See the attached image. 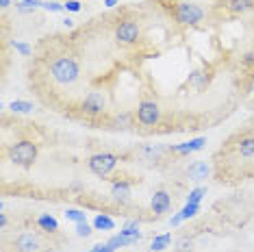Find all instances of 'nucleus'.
Here are the masks:
<instances>
[{
	"mask_svg": "<svg viewBox=\"0 0 254 252\" xmlns=\"http://www.w3.org/2000/svg\"><path fill=\"white\" fill-rule=\"evenodd\" d=\"M50 74L59 85H72L80 74V65L72 55H59L50 63Z\"/></svg>",
	"mask_w": 254,
	"mask_h": 252,
	"instance_id": "obj_1",
	"label": "nucleus"
},
{
	"mask_svg": "<svg viewBox=\"0 0 254 252\" xmlns=\"http://www.w3.org/2000/svg\"><path fill=\"white\" fill-rule=\"evenodd\" d=\"M9 159L20 168H31L37 161V144H33L28 139L18 141V144L9 148Z\"/></svg>",
	"mask_w": 254,
	"mask_h": 252,
	"instance_id": "obj_2",
	"label": "nucleus"
},
{
	"mask_svg": "<svg viewBox=\"0 0 254 252\" xmlns=\"http://www.w3.org/2000/svg\"><path fill=\"white\" fill-rule=\"evenodd\" d=\"M172 15H174V20L178 22V24L193 26V24H198V22H202L204 11L193 2H176L174 9H172Z\"/></svg>",
	"mask_w": 254,
	"mask_h": 252,
	"instance_id": "obj_3",
	"label": "nucleus"
},
{
	"mask_svg": "<svg viewBox=\"0 0 254 252\" xmlns=\"http://www.w3.org/2000/svg\"><path fill=\"white\" fill-rule=\"evenodd\" d=\"M120 159L115 157V154H109V152H102V154H94V157H89V170L94 172L96 176H109L111 174V170L118 165Z\"/></svg>",
	"mask_w": 254,
	"mask_h": 252,
	"instance_id": "obj_4",
	"label": "nucleus"
},
{
	"mask_svg": "<svg viewBox=\"0 0 254 252\" xmlns=\"http://www.w3.org/2000/svg\"><path fill=\"white\" fill-rule=\"evenodd\" d=\"M161 120V109L154 100H143L137 109V122L141 126H157Z\"/></svg>",
	"mask_w": 254,
	"mask_h": 252,
	"instance_id": "obj_5",
	"label": "nucleus"
},
{
	"mask_svg": "<svg viewBox=\"0 0 254 252\" xmlns=\"http://www.w3.org/2000/svg\"><path fill=\"white\" fill-rule=\"evenodd\" d=\"M80 109H83V113L85 116H89V118L100 116V113L105 111V96H102L100 91H89V94L85 96Z\"/></svg>",
	"mask_w": 254,
	"mask_h": 252,
	"instance_id": "obj_6",
	"label": "nucleus"
},
{
	"mask_svg": "<svg viewBox=\"0 0 254 252\" xmlns=\"http://www.w3.org/2000/svg\"><path fill=\"white\" fill-rule=\"evenodd\" d=\"M139 24H137L135 20H126L122 24L118 26V31H115V39L122 44H135L137 39H139Z\"/></svg>",
	"mask_w": 254,
	"mask_h": 252,
	"instance_id": "obj_7",
	"label": "nucleus"
},
{
	"mask_svg": "<svg viewBox=\"0 0 254 252\" xmlns=\"http://www.w3.org/2000/svg\"><path fill=\"white\" fill-rule=\"evenodd\" d=\"M13 248H15V252H37L39 239L33 233H24L13 242Z\"/></svg>",
	"mask_w": 254,
	"mask_h": 252,
	"instance_id": "obj_8",
	"label": "nucleus"
},
{
	"mask_svg": "<svg viewBox=\"0 0 254 252\" xmlns=\"http://www.w3.org/2000/svg\"><path fill=\"white\" fill-rule=\"evenodd\" d=\"M152 211L157 215H163V213H167L170 211V207H172V200H170V193L167 191H163V189H159V191H154V196H152Z\"/></svg>",
	"mask_w": 254,
	"mask_h": 252,
	"instance_id": "obj_9",
	"label": "nucleus"
},
{
	"mask_svg": "<svg viewBox=\"0 0 254 252\" xmlns=\"http://www.w3.org/2000/svg\"><path fill=\"white\" fill-rule=\"evenodd\" d=\"M187 176H189V181H195V183L206 179V176H209V165H206L204 161H195V163L189 165Z\"/></svg>",
	"mask_w": 254,
	"mask_h": 252,
	"instance_id": "obj_10",
	"label": "nucleus"
},
{
	"mask_svg": "<svg viewBox=\"0 0 254 252\" xmlns=\"http://www.w3.org/2000/svg\"><path fill=\"white\" fill-rule=\"evenodd\" d=\"M204 144H206V139H204V137H198V139L187 141V144L172 146V152H176V154H189V152H193V150H200V148L204 146Z\"/></svg>",
	"mask_w": 254,
	"mask_h": 252,
	"instance_id": "obj_11",
	"label": "nucleus"
},
{
	"mask_svg": "<svg viewBox=\"0 0 254 252\" xmlns=\"http://www.w3.org/2000/svg\"><path fill=\"white\" fill-rule=\"evenodd\" d=\"M111 193H113V196L118 198V200H124V202H126V200L130 198V185H128L126 181H115Z\"/></svg>",
	"mask_w": 254,
	"mask_h": 252,
	"instance_id": "obj_12",
	"label": "nucleus"
},
{
	"mask_svg": "<svg viewBox=\"0 0 254 252\" xmlns=\"http://www.w3.org/2000/svg\"><path fill=\"white\" fill-rule=\"evenodd\" d=\"M237 152L241 154V157H254V137L246 135L239 139V144H237Z\"/></svg>",
	"mask_w": 254,
	"mask_h": 252,
	"instance_id": "obj_13",
	"label": "nucleus"
},
{
	"mask_svg": "<svg viewBox=\"0 0 254 252\" xmlns=\"http://www.w3.org/2000/svg\"><path fill=\"white\" fill-rule=\"evenodd\" d=\"M37 226L42 228L46 233H57L59 231V224H57V220L53 215H39L37 217Z\"/></svg>",
	"mask_w": 254,
	"mask_h": 252,
	"instance_id": "obj_14",
	"label": "nucleus"
},
{
	"mask_svg": "<svg viewBox=\"0 0 254 252\" xmlns=\"http://www.w3.org/2000/svg\"><path fill=\"white\" fill-rule=\"evenodd\" d=\"M135 242H139V239H135V237H128V235H124V233H120V235H115V237L109 239V246L115 250V248H120V246H130V244H135Z\"/></svg>",
	"mask_w": 254,
	"mask_h": 252,
	"instance_id": "obj_15",
	"label": "nucleus"
},
{
	"mask_svg": "<svg viewBox=\"0 0 254 252\" xmlns=\"http://www.w3.org/2000/svg\"><path fill=\"white\" fill-rule=\"evenodd\" d=\"M111 126H113V128H130V126H132V118L128 116V113L115 116V118L111 120Z\"/></svg>",
	"mask_w": 254,
	"mask_h": 252,
	"instance_id": "obj_16",
	"label": "nucleus"
},
{
	"mask_svg": "<svg viewBox=\"0 0 254 252\" xmlns=\"http://www.w3.org/2000/svg\"><path fill=\"white\" fill-rule=\"evenodd\" d=\"M94 226L96 228H100V231H113V220L111 217H107V215H98L96 220H94Z\"/></svg>",
	"mask_w": 254,
	"mask_h": 252,
	"instance_id": "obj_17",
	"label": "nucleus"
},
{
	"mask_svg": "<svg viewBox=\"0 0 254 252\" xmlns=\"http://www.w3.org/2000/svg\"><path fill=\"white\" fill-rule=\"evenodd\" d=\"M172 242V235H161V237H157L152 242V252H161V250H165L167 246H170Z\"/></svg>",
	"mask_w": 254,
	"mask_h": 252,
	"instance_id": "obj_18",
	"label": "nucleus"
},
{
	"mask_svg": "<svg viewBox=\"0 0 254 252\" xmlns=\"http://www.w3.org/2000/svg\"><path fill=\"white\" fill-rule=\"evenodd\" d=\"M120 233L128 235V237H135V239H141V233H139V226H137V222H126L124 228Z\"/></svg>",
	"mask_w": 254,
	"mask_h": 252,
	"instance_id": "obj_19",
	"label": "nucleus"
},
{
	"mask_svg": "<svg viewBox=\"0 0 254 252\" xmlns=\"http://www.w3.org/2000/svg\"><path fill=\"white\" fill-rule=\"evenodd\" d=\"M11 111L28 113V111H33V105L31 102H24V100H15V102H11Z\"/></svg>",
	"mask_w": 254,
	"mask_h": 252,
	"instance_id": "obj_20",
	"label": "nucleus"
},
{
	"mask_svg": "<svg viewBox=\"0 0 254 252\" xmlns=\"http://www.w3.org/2000/svg\"><path fill=\"white\" fill-rule=\"evenodd\" d=\"M65 217L70 222H76V224H78V222H85V217H87V215H85L83 211H78V209H67L65 211Z\"/></svg>",
	"mask_w": 254,
	"mask_h": 252,
	"instance_id": "obj_21",
	"label": "nucleus"
},
{
	"mask_svg": "<svg viewBox=\"0 0 254 252\" xmlns=\"http://www.w3.org/2000/svg\"><path fill=\"white\" fill-rule=\"evenodd\" d=\"M198 204H191V202H187V204H185V207H183V211H181V217H183V220H189V217H193L195 213H198Z\"/></svg>",
	"mask_w": 254,
	"mask_h": 252,
	"instance_id": "obj_22",
	"label": "nucleus"
},
{
	"mask_svg": "<svg viewBox=\"0 0 254 252\" xmlns=\"http://www.w3.org/2000/svg\"><path fill=\"white\" fill-rule=\"evenodd\" d=\"M204 196H206V189H204V187H198V189H193V191L189 193V200H187V202L198 204V202H200V200L204 198Z\"/></svg>",
	"mask_w": 254,
	"mask_h": 252,
	"instance_id": "obj_23",
	"label": "nucleus"
},
{
	"mask_svg": "<svg viewBox=\"0 0 254 252\" xmlns=\"http://www.w3.org/2000/svg\"><path fill=\"white\" fill-rule=\"evenodd\" d=\"M76 235H78V237H89V235H91V226L87 224V222H78V224H76Z\"/></svg>",
	"mask_w": 254,
	"mask_h": 252,
	"instance_id": "obj_24",
	"label": "nucleus"
},
{
	"mask_svg": "<svg viewBox=\"0 0 254 252\" xmlns=\"http://www.w3.org/2000/svg\"><path fill=\"white\" fill-rule=\"evenodd\" d=\"M248 7H250V2H248V0H235L233 7H230V9H233L235 13H244V11H246Z\"/></svg>",
	"mask_w": 254,
	"mask_h": 252,
	"instance_id": "obj_25",
	"label": "nucleus"
},
{
	"mask_svg": "<svg viewBox=\"0 0 254 252\" xmlns=\"http://www.w3.org/2000/svg\"><path fill=\"white\" fill-rule=\"evenodd\" d=\"M250 65H254V53H248V55H244V59H241V67H250Z\"/></svg>",
	"mask_w": 254,
	"mask_h": 252,
	"instance_id": "obj_26",
	"label": "nucleus"
},
{
	"mask_svg": "<svg viewBox=\"0 0 254 252\" xmlns=\"http://www.w3.org/2000/svg\"><path fill=\"white\" fill-rule=\"evenodd\" d=\"M65 9H70V11H78L80 9V2H76V0H67L65 4H63Z\"/></svg>",
	"mask_w": 254,
	"mask_h": 252,
	"instance_id": "obj_27",
	"label": "nucleus"
},
{
	"mask_svg": "<svg viewBox=\"0 0 254 252\" xmlns=\"http://www.w3.org/2000/svg\"><path fill=\"white\" fill-rule=\"evenodd\" d=\"M15 48H18V50H20V53L24 55V57H28V55H31V48H28L26 44H20V42H15Z\"/></svg>",
	"mask_w": 254,
	"mask_h": 252,
	"instance_id": "obj_28",
	"label": "nucleus"
},
{
	"mask_svg": "<svg viewBox=\"0 0 254 252\" xmlns=\"http://www.w3.org/2000/svg\"><path fill=\"white\" fill-rule=\"evenodd\" d=\"M44 9H48V11H63L65 7H63V4H53V2H46V4H42Z\"/></svg>",
	"mask_w": 254,
	"mask_h": 252,
	"instance_id": "obj_29",
	"label": "nucleus"
},
{
	"mask_svg": "<svg viewBox=\"0 0 254 252\" xmlns=\"http://www.w3.org/2000/svg\"><path fill=\"white\" fill-rule=\"evenodd\" d=\"M181 222H183V217H181V213H178V215H174V217H172V226H178V224H181Z\"/></svg>",
	"mask_w": 254,
	"mask_h": 252,
	"instance_id": "obj_30",
	"label": "nucleus"
},
{
	"mask_svg": "<svg viewBox=\"0 0 254 252\" xmlns=\"http://www.w3.org/2000/svg\"><path fill=\"white\" fill-rule=\"evenodd\" d=\"M9 4H11V0H2V9H7Z\"/></svg>",
	"mask_w": 254,
	"mask_h": 252,
	"instance_id": "obj_31",
	"label": "nucleus"
}]
</instances>
